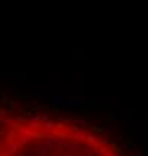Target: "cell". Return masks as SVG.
Instances as JSON below:
<instances>
[{"instance_id": "obj_1", "label": "cell", "mask_w": 148, "mask_h": 156, "mask_svg": "<svg viewBox=\"0 0 148 156\" xmlns=\"http://www.w3.org/2000/svg\"><path fill=\"white\" fill-rule=\"evenodd\" d=\"M0 156H147L115 126L36 101H0Z\"/></svg>"}]
</instances>
